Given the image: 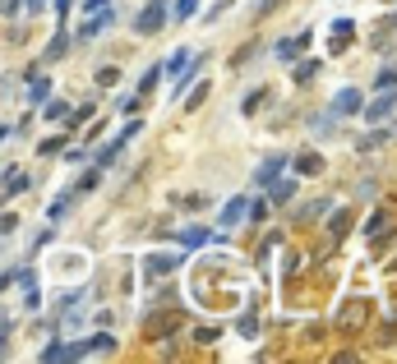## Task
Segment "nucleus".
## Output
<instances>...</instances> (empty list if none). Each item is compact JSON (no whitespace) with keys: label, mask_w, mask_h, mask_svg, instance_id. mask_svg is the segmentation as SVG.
<instances>
[{"label":"nucleus","mask_w":397,"mask_h":364,"mask_svg":"<svg viewBox=\"0 0 397 364\" xmlns=\"http://www.w3.org/2000/svg\"><path fill=\"white\" fill-rule=\"evenodd\" d=\"M264 102H268V88H254V93L245 97V115H254V111H259V106H264Z\"/></svg>","instance_id":"obj_19"},{"label":"nucleus","mask_w":397,"mask_h":364,"mask_svg":"<svg viewBox=\"0 0 397 364\" xmlns=\"http://www.w3.org/2000/svg\"><path fill=\"white\" fill-rule=\"evenodd\" d=\"M328 208H333V203H328V199H319V203H309V208H305V217H324Z\"/></svg>","instance_id":"obj_27"},{"label":"nucleus","mask_w":397,"mask_h":364,"mask_svg":"<svg viewBox=\"0 0 397 364\" xmlns=\"http://www.w3.org/2000/svg\"><path fill=\"white\" fill-rule=\"evenodd\" d=\"M185 208H195V212H203V208H208V194H190V199H185Z\"/></svg>","instance_id":"obj_29"},{"label":"nucleus","mask_w":397,"mask_h":364,"mask_svg":"<svg viewBox=\"0 0 397 364\" xmlns=\"http://www.w3.org/2000/svg\"><path fill=\"white\" fill-rule=\"evenodd\" d=\"M305 46H309V33H300V37H282V42L273 46V56H277V61H296V56L305 51Z\"/></svg>","instance_id":"obj_5"},{"label":"nucleus","mask_w":397,"mask_h":364,"mask_svg":"<svg viewBox=\"0 0 397 364\" xmlns=\"http://www.w3.org/2000/svg\"><path fill=\"white\" fill-rule=\"evenodd\" d=\"M5 134H9V130H5V125H0V143H5Z\"/></svg>","instance_id":"obj_36"},{"label":"nucleus","mask_w":397,"mask_h":364,"mask_svg":"<svg viewBox=\"0 0 397 364\" xmlns=\"http://www.w3.org/2000/svg\"><path fill=\"white\" fill-rule=\"evenodd\" d=\"M277 5H282V0H264V5H259V14H273Z\"/></svg>","instance_id":"obj_33"},{"label":"nucleus","mask_w":397,"mask_h":364,"mask_svg":"<svg viewBox=\"0 0 397 364\" xmlns=\"http://www.w3.org/2000/svg\"><path fill=\"white\" fill-rule=\"evenodd\" d=\"M46 97H51V78H42V74H33V88H28V102H37L42 106Z\"/></svg>","instance_id":"obj_14"},{"label":"nucleus","mask_w":397,"mask_h":364,"mask_svg":"<svg viewBox=\"0 0 397 364\" xmlns=\"http://www.w3.org/2000/svg\"><path fill=\"white\" fill-rule=\"evenodd\" d=\"M397 83V70H393V65H388V70H379V78H374V88H379V93H383V88H393Z\"/></svg>","instance_id":"obj_24"},{"label":"nucleus","mask_w":397,"mask_h":364,"mask_svg":"<svg viewBox=\"0 0 397 364\" xmlns=\"http://www.w3.org/2000/svg\"><path fill=\"white\" fill-rule=\"evenodd\" d=\"M351 37H356L351 19H333V51H342V42H351Z\"/></svg>","instance_id":"obj_11"},{"label":"nucleus","mask_w":397,"mask_h":364,"mask_svg":"<svg viewBox=\"0 0 397 364\" xmlns=\"http://www.w3.org/2000/svg\"><path fill=\"white\" fill-rule=\"evenodd\" d=\"M37 360H42V364H56V360H65V341H51V346H46Z\"/></svg>","instance_id":"obj_20"},{"label":"nucleus","mask_w":397,"mask_h":364,"mask_svg":"<svg viewBox=\"0 0 397 364\" xmlns=\"http://www.w3.org/2000/svg\"><path fill=\"white\" fill-rule=\"evenodd\" d=\"M24 9H28V14H42V9H46V0H24Z\"/></svg>","instance_id":"obj_31"},{"label":"nucleus","mask_w":397,"mask_h":364,"mask_svg":"<svg viewBox=\"0 0 397 364\" xmlns=\"http://www.w3.org/2000/svg\"><path fill=\"white\" fill-rule=\"evenodd\" d=\"M393 106H397V93H393V88H383V93H379V102H374V106H361V111H365V120H370V125H379L383 115L393 111Z\"/></svg>","instance_id":"obj_4"},{"label":"nucleus","mask_w":397,"mask_h":364,"mask_svg":"<svg viewBox=\"0 0 397 364\" xmlns=\"http://www.w3.org/2000/svg\"><path fill=\"white\" fill-rule=\"evenodd\" d=\"M19 291H24V309H37V268H24L19 272Z\"/></svg>","instance_id":"obj_8"},{"label":"nucleus","mask_w":397,"mask_h":364,"mask_svg":"<svg viewBox=\"0 0 397 364\" xmlns=\"http://www.w3.org/2000/svg\"><path fill=\"white\" fill-rule=\"evenodd\" d=\"M0 5H5V14H19V5H24V0H0Z\"/></svg>","instance_id":"obj_32"},{"label":"nucleus","mask_w":397,"mask_h":364,"mask_svg":"<svg viewBox=\"0 0 397 364\" xmlns=\"http://www.w3.org/2000/svg\"><path fill=\"white\" fill-rule=\"evenodd\" d=\"M314 74H319V65H314V61H309V65H296V83H309Z\"/></svg>","instance_id":"obj_26"},{"label":"nucleus","mask_w":397,"mask_h":364,"mask_svg":"<svg viewBox=\"0 0 397 364\" xmlns=\"http://www.w3.org/2000/svg\"><path fill=\"white\" fill-rule=\"evenodd\" d=\"M195 9H199V0H176V19H195Z\"/></svg>","instance_id":"obj_25"},{"label":"nucleus","mask_w":397,"mask_h":364,"mask_svg":"<svg viewBox=\"0 0 397 364\" xmlns=\"http://www.w3.org/2000/svg\"><path fill=\"white\" fill-rule=\"evenodd\" d=\"M361 93H356V88H342V93H337L333 97V115H356V111H361Z\"/></svg>","instance_id":"obj_6"},{"label":"nucleus","mask_w":397,"mask_h":364,"mask_svg":"<svg viewBox=\"0 0 397 364\" xmlns=\"http://www.w3.org/2000/svg\"><path fill=\"white\" fill-rule=\"evenodd\" d=\"M88 341V355H115V337L111 332H98V337H83Z\"/></svg>","instance_id":"obj_10"},{"label":"nucleus","mask_w":397,"mask_h":364,"mask_svg":"<svg viewBox=\"0 0 397 364\" xmlns=\"http://www.w3.org/2000/svg\"><path fill=\"white\" fill-rule=\"evenodd\" d=\"M365 313H370V304H365V300H351V304H342V309H337V323L356 332V328L365 323Z\"/></svg>","instance_id":"obj_3"},{"label":"nucleus","mask_w":397,"mask_h":364,"mask_svg":"<svg viewBox=\"0 0 397 364\" xmlns=\"http://www.w3.org/2000/svg\"><path fill=\"white\" fill-rule=\"evenodd\" d=\"M282 166H287V157H268V162L254 171V180H259V184H273L277 175H282Z\"/></svg>","instance_id":"obj_9"},{"label":"nucleus","mask_w":397,"mask_h":364,"mask_svg":"<svg viewBox=\"0 0 397 364\" xmlns=\"http://www.w3.org/2000/svg\"><path fill=\"white\" fill-rule=\"evenodd\" d=\"M296 171L300 175H319V171H324V157H319V152H300L296 157Z\"/></svg>","instance_id":"obj_12"},{"label":"nucleus","mask_w":397,"mask_h":364,"mask_svg":"<svg viewBox=\"0 0 397 364\" xmlns=\"http://www.w3.org/2000/svg\"><path fill=\"white\" fill-rule=\"evenodd\" d=\"M158 78H162V65H153L148 74H143V83H139V93H153V88H158Z\"/></svg>","instance_id":"obj_22"},{"label":"nucleus","mask_w":397,"mask_h":364,"mask_svg":"<svg viewBox=\"0 0 397 364\" xmlns=\"http://www.w3.org/2000/svg\"><path fill=\"white\" fill-rule=\"evenodd\" d=\"M245 208H249V203H245V199H231V203H227V208H222V222H227V226H236V222H245Z\"/></svg>","instance_id":"obj_15"},{"label":"nucleus","mask_w":397,"mask_h":364,"mask_svg":"<svg viewBox=\"0 0 397 364\" xmlns=\"http://www.w3.org/2000/svg\"><path fill=\"white\" fill-rule=\"evenodd\" d=\"M70 5H74V0H56V9H61L56 19H61V24H65V9H70Z\"/></svg>","instance_id":"obj_34"},{"label":"nucleus","mask_w":397,"mask_h":364,"mask_svg":"<svg viewBox=\"0 0 397 364\" xmlns=\"http://www.w3.org/2000/svg\"><path fill=\"white\" fill-rule=\"evenodd\" d=\"M185 61H190V46H180V51L171 56L167 65H162V74H176V70H185Z\"/></svg>","instance_id":"obj_18"},{"label":"nucleus","mask_w":397,"mask_h":364,"mask_svg":"<svg viewBox=\"0 0 397 364\" xmlns=\"http://www.w3.org/2000/svg\"><path fill=\"white\" fill-rule=\"evenodd\" d=\"M134 134H139V120H130V125H125V130H120V134H115V139H111V143H106V147H102V152H98V157H93V162H98V166H111V162H115V157H120V152H125V143H130V139H134Z\"/></svg>","instance_id":"obj_2"},{"label":"nucleus","mask_w":397,"mask_h":364,"mask_svg":"<svg viewBox=\"0 0 397 364\" xmlns=\"http://www.w3.org/2000/svg\"><path fill=\"white\" fill-rule=\"evenodd\" d=\"M167 14H171V5H167V0H148V5H143V14L134 19V28H139V37H153V33H158L162 24H167Z\"/></svg>","instance_id":"obj_1"},{"label":"nucleus","mask_w":397,"mask_h":364,"mask_svg":"<svg viewBox=\"0 0 397 364\" xmlns=\"http://www.w3.org/2000/svg\"><path fill=\"white\" fill-rule=\"evenodd\" d=\"M102 5H111V0H83V9H102Z\"/></svg>","instance_id":"obj_35"},{"label":"nucleus","mask_w":397,"mask_h":364,"mask_svg":"<svg viewBox=\"0 0 397 364\" xmlns=\"http://www.w3.org/2000/svg\"><path fill=\"white\" fill-rule=\"evenodd\" d=\"M111 24H115V9H111V5H102V14H98V19H88V24L79 28V42H88V37H98L102 28H111Z\"/></svg>","instance_id":"obj_7"},{"label":"nucleus","mask_w":397,"mask_h":364,"mask_svg":"<svg viewBox=\"0 0 397 364\" xmlns=\"http://www.w3.org/2000/svg\"><path fill=\"white\" fill-rule=\"evenodd\" d=\"M70 51V33H56V42L46 46V61H56V56H65Z\"/></svg>","instance_id":"obj_17"},{"label":"nucleus","mask_w":397,"mask_h":364,"mask_svg":"<svg viewBox=\"0 0 397 364\" xmlns=\"http://www.w3.org/2000/svg\"><path fill=\"white\" fill-rule=\"evenodd\" d=\"M346 226H351V217H346V212H333V235H342Z\"/></svg>","instance_id":"obj_30"},{"label":"nucleus","mask_w":397,"mask_h":364,"mask_svg":"<svg viewBox=\"0 0 397 364\" xmlns=\"http://www.w3.org/2000/svg\"><path fill=\"white\" fill-rule=\"evenodd\" d=\"M245 217H249V222H264V217H268V203H264V199H254V203L245 208Z\"/></svg>","instance_id":"obj_21"},{"label":"nucleus","mask_w":397,"mask_h":364,"mask_svg":"<svg viewBox=\"0 0 397 364\" xmlns=\"http://www.w3.org/2000/svg\"><path fill=\"white\" fill-rule=\"evenodd\" d=\"M42 115H46V120H70V106H65V102H51V97H46V102H42Z\"/></svg>","instance_id":"obj_16"},{"label":"nucleus","mask_w":397,"mask_h":364,"mask_svg":"<svg viewBox=\"0 0 397 364\" xmlns=\"http://www.w3.org/2000/svg\"><path fill=\"white\" fill-rule=\"evenodd\" d=\"M180 240H185L190 249H203V244L212 240V231H208V226H190V231H180Z\"/></svg>","instance_id":"obj_13"},{"label":"nucleus","mask_w":397,"mask_h":364,"mask_svg":"<svg viewBox=\"0 0 397 364\" xmlns=\"http://www.w3.org/2000/svg\"><path fill=\"white\" fill-rule=\"evenodd\" d=\"M292 194H296V184H292V180L273 184V203H287V199H292Z\"/></svg>","instance_id":"obj_23"},{"label":"nucleus","mask_w":397,"mask_h":364,"mask_svg":"<svg viewBox=\"0 0 397 364\" xmlns=\"http://www.w3.org/2000/svg\"><path fill=\"white\" fill-rule=\"evenodd\" d=\"M5 184H9V194H24V189H28V175H9Z\"/></svg>","instance_id":"obj_28"}]
</instances>
